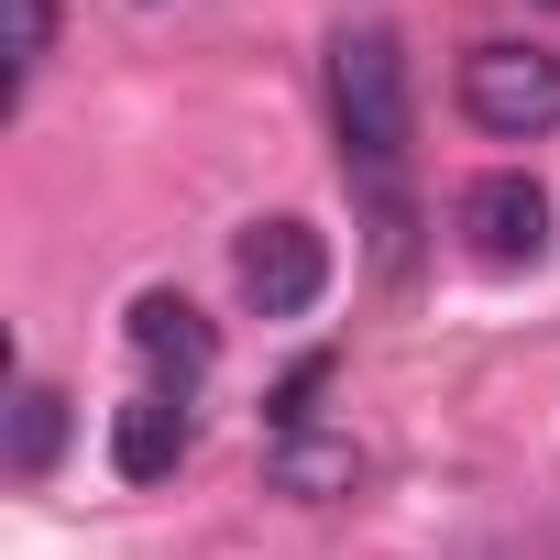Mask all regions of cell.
<instances>
[{"label":"cell","instance_id":"obj_8","mask_svg":"<svg viewBox=\"0 0 560 560\" xmlns=\"http://www.w3.org/2000/svg\"><path fill=\"white\" fill-rule=\"evenodd\" d=\"M56 451H67V385H23V396H12V472L45 483Z\"/></svg>","mask_w":560,"mask_h":560},{"label":"cell","instance_id":"obj_3","mask_svg":"<svg viewBox=\"0 0 560 560\" xmlns=\"http://www.w3.org/2000/svg\"><path fill=\"white\" fill-rule=\"evenodd\" d=\"M231 275H242V308H253V319H308L319 287H330V242H319L298 209H275V220L242 231Z\"/></svg>","mask_w":560,"mask_h":560},{"label":"cell","instance_id":"obj_7","mask_svg":"<svg viewBox=\"0 0 560 560\" xmlns=\"http://www.w3.org/2000/svg\"><path fill=\"white\" fill-rule=\"evenodd\" d=\"M264 483H275V494H298V505H330V494H352V483H363V451H352V440L298 429V440H275Z\"/></svg>","mask_w":560,"mask_h":560},{"label":"cell","instance_id":"obj_10","mask_svg":"<svg viewBox=\"0 0 560 560\" xmlns=\"http://www.w3.org/2000/svg\"><path fill=\"white\" fill-rule=\"evenodd\" d=\"M45 45H56V0H12V100H23V78L45 67Z\"/></svg>","mask_w":560,"mask_h":560},{"label":"cell","instance_id":"obj_2","mask_svg":"<svg viewBox=\"0 0 560 560\" xmlns=\"http://www.w3.org/2000/svg\"><path fill=\"white\" fill-rule=\"evenodd\" d=\"M462 110L494 143H538L560 132V56L549 45H472L462 56Z\"/></svg>","mask_w":560,"mask_h":560},{"label":"cell","instance_id":"obj_1","mask_svg":"<svg viewBox=\"0 0 560 560\" xmlns=\"http://www.w3.org/2000/svg\"><path fill=\"white\" fill-rule=\"evenodd\" d=\"M330 121H341V176L363 187V209H407V56L385 23H341L330 34Z\"/></svg>","mask_w":560,"mask_h":560},{"label":"cell","instance_id":"obj_5","mask_svg":"<svg viewBox=\"0 0 560 560\" xmlns=\"http://www.w3.org/2000/svg\"><path fill=\"white\" fill-rule=\"evenodd\" d=\"M121 330H132V352H143V363H154L176 396H187V385L220 363V330H209V319H198V298H176V287H143Z\"/></svg>","mask_w":560,"mask_h":560},{"label":"cell","instance_id":"obj_4","mask_svg":"<svg viewBox=\"0 0 560 560\" xmlns=\"http://www.w3.org/2000/svg\"><path fill=\"white\" fill-rule=\"evenodd\" d=\"M462 242H472L494 275L538 264V253H549V187H538V176H472V187H462Z\"/></svg>","mask_w":560,"mask_h":560},{"label":"cell","instance_id":"obj_9","mask_svg":"<svg viewBox=\"0 0 560 560\" xmlns=\"http://www.w3.org/2000/svg\"><path fill=\"white\" fill-rule=\"evenodd\" d=\"M319 385H330V352H308V363H298L287 385H275V407H264V418H275V440H298V429H308V407H319Z\"/></svg>","mask_w":560,"mask_h":560},{"label":"cell","instance_id":"obj_6","mask_svg":"<svg viewBox=\"0 0 560 560\" xmlns=\"http://www.w3.org/2000/svg\"><path fill=\"white\" fill-rule=\"evenodd\" d=\"M187 451H198V407H187L176 385H154V396H132V407L110 418V472H121V483H165Z\"/></svg>","mask_w":560,"mask_h":560}]
</instances>
